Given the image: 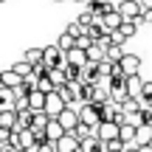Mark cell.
Wrapping results in <instances>:
<instances>
[{
  "label": "cell",
  "instance_id": "obj_13",
  "mask_svg": "<svg viewBox=\"0 0 152 152\" xmlns=\"http://www.w3.org/2000/svg\"><path fill=\"white\" fill-rule=\"evenodd\" d=\"M65 135V130H62V124L56 118H51L48 124H45V138H48V141H59V138Z\"/></svg>",
  "mask_w": 152,
  "mask_h": 152
},
{
  "label": "cell",
  "instance_id": "obj_36",
  "mask_svg": "<svg viewBox=\"0 0 152 152\" xmlns=\"http://www.w3.org/2000/svg\"><path fill=\"white\" fill-rule=\"evenodd\" d=\"M138 99H152V82H144V87H141V96Z\"/></svg>",
  "mask_w": 152,
  "mask_h": 152
},
{
  "label": "cell",
  "instance_id": "obj_8",
  "mask_svg": "<svg viewBox=\"0 0 152 152\" xmlns=\"http://www.w3.org/2000/svg\"><path fill=\"white\" fill-rule=\"evenodd\" d=\"M118 65H121V71H124L127 76H135L138 71H141V56L138 54H124Z\"/></svg>",
  "mask_w": 152,
  "mask_h": 152
},
{
  "label": "cell",
  "instance_id": "obj_2",
  "mask_svg": "<svg viewBox=\"0 0 152 152\" xmlns=\"http://www.w3.org/2000/svg\"><path fill=\"white\" fill-rule=\"evenodd\" d=\"M79 121L96 130V127L102 124V115H99V107H96V104H82V107H79Z\"/></svg>",
  "mask_w": 152,
  "mask_h": 152
},
{
  "label": "cell",
  "instance_id": "obj_28",
  "mask_svg": "<svg viewBox=\"0 0 152 152\" xmlns=\"http://www.w3.org/2000/svg\"><path fill=\"white\" fill-rule=\"evenodd\" d=\"M73 135L79 138V141H85V138L93 135V127H87V124H82V121H79V124H76V130H73Z\"/></svg>",
  "mask_w": 152,
  "mask_h": 152
},
{
  "label": "cell",
  "instance_id": "obj_1",
  "mask_svg": "<svg viewBox=\"0 0 152 152\" xmlns=\"http://www.w3.org/2000/svg\"><path fill=\"white\" fill-rule=\"evenodd\" d=\"M118 132H121V127L115 124V121H102V124L96 127V130H93V135L99 138V141H113V138H118Z\"/></svg>",
  "mask_w": 152,
  "mask_h": 152
},
{
  "label": "cell",
  "instance_id": "obj_16",
  "mask_svg": "<svg viewBox=\"0 0 152 152\" xmlns=\"http://www.w3.org/2000/svg\"><path fill=\"white\" fill-rule=\"evenodd\" d=\"M104 56H107V51H104L102 45H96V42H93L90 48H87V62H93V65H99Z\"/></svg>",
  "mask_w": 152,
  "mask_h": 152
},
{
  "label": "cell",
  "instance_id": "obj_34",
  "mask_svg": "<svg viewBox=\"0 0 152 152\" xmlns=\"http://www.w3.org/2000/svg\"><path fill=\"white\" fill-rule=\"evenodd\" d=\"M37 152H56V141H42V144H37Z\"/></svg>",
  "mask_w": 152,
  "mask_h": 152
},
{
  "label": "cell",
  "instance_id": "obj_3",
  "mask_svg": "<svg viewBox=\"0 0 152 152\" xmlns=\"http://www.w3.org/2000/svg\"><path fill=\"white\" fill-rule=\"evenodd\" d=\"M42 62L48 68H59V65H65V51H59V45H48V48H42Z\"/></svg>",
  "mask_w": 152,
  "mask_h": 152
},
{
  "label": "cell",
  "instance_id": "obj_7",
  "mask_svg": "<svg viewBox=\"0 0 152 152\" xmlns=\"http://www.w3.org/2000/svg\"><path fill=\"white\" fill-rule=\"evenodd\" d=\"M56 152H82V141L73 132H65V135L56 141Z\"/></svg>",
  "mask_w": 152,
  "mask_h": 152
},
{
  "label": "cell",
  "instance_id": "obj_12",
  "mask_svg": "<svg viewBox=\"0 0 152 152\" xmlns=\"http://www.w3.org/2000/svg\"><path fill=\"white\" fill-rule=\"evenodd\" d=\"M135 144H138V147H147V144H152V124L135 127Z\"/></svg>",
  "mask_w": 152,
  "mask_h": 152
},
{
  "label": "cell",
  "instance_id": "obj_41",
  "mask_svg": "<svg viewBox=\"0 0 152 152\" xmlns=\"http://www.w3.org/2000/svg\"><path fill=\"white\" fill-rule=\"evenodd\" d=\"M54 3H62V0H54Z\"/></svg>",
  "mask_w": 152,
  "mask_h": 152
},
{
  "label": "cell",
  "instance_id": "obj_18",
  "mask_svg": "<svg viewBox=\"0 0 152 152\" xmlns=\"http://www.w3.org/2000/svg\"><path fill=\"white\" fill-rule=\"evenodd\" d=\"M14 124H17V113H14V110H3V113H0V127L14 130Z\"/></svg>",
  "mask_w": 152,
  "mask_h": 152
},
{
  "label": "cell",
  "instance_id": "obj_5",
  "mask_svg": "<svg viewBox=\"0 0 152 152\" xmlns=\"http://www.w3.org/2000/svg\"><path fill=\"white\" fill-rule=\"evenodd\" d=\"M115 9H118V14L124 17V20H138V17H141V11H144V6L138 3V0H121Z\"/></svg>",
  "mask_w": 152,
  "mask_h": 152
},
{
  "label": "cell",
  "instance_id": "obj_21",
  "mask_svg": "<svg viewBox=\"0 0 152 152\" xmlns=\"http://www.w3.org/2000/svg\"><path fill=\"white\" fill-rule=\"evenodd\" d=\"M118 138H121L124 144H135V127H132V124H121Z\"/></svg>",
  "mask_w": 152,
  "mask_h": 152
},
{
  "label": "cell",
  "instance_id": "obj_38",
  "mask_svg": "<svg viewBox=\"0 0 152 152\" xmlns=\"http://www.w3.org/2000/svg\"><path fill=\"white\" fill-rule=\"evenodd\" d=\"M124 152H138V144H127V149Z\"/></svg>",
  "mask_w": 152,
  "mask_h": 152
},
{
  "label": "cell",
  "instance_id": "obj_39",
  "mask_svg": "<svg viewBox=\"0 0 152 152\" xmlns=\"http://www.w3.org/2000/svg\"><path fill=\"white\" fill-rule=\"evenodd\" d=\"M138 3H141L144 9H152V0H138Z\"/></svg>",
  "mask_w": 152,
  "mask_h": 152
},
{
  "label": "cell",
  "instance_id": "obj_10",
  "mask_svg": "<svg viewBox=\"0 0 152 152\" xmlns=\"http://www.w3.org/2000/svg\"><path fill=\"white\" fill-rule=\"evenodd\" d=\"M65 62H68V65H73V68H85V65H87V51L71 48V51L65 54Z\"/></svg>",
  "mask_w": 152,
  "mask_h": 152
},
{
  "label": "cell",
  "instance_id": "obj_23",
  "mask_svg": "<svg viewBox=\"0 0 152 152\" xmlns=\"http://www.w3.org/2000/svg\"><path fill=\"white\" fill-rule=\"evenodd\" d=\"M138 110H141V99H127V102L124 104H121V113H124V115H130V113H138Z\"/></svg>",
  "mask_w": 152,
  "mask_h": 152
},
{
  "label": "cell",
  "instance_id": "obj_42",
  "mask_svg": "<svg viewBox=\"0 0 152 152\" xmlns=\"http://www.w3.org/2000/svg\"><path fill=\"white\" fill-rule=\"evenodd\" d=\"M0 3H3V0H0Z\"/></svg>",
  "mask_w": 152,
  "mask_h": 152
},
{
  "label": "cell",
  "instance_id": "obj_22",
  "mask_svg": "<svg viewBox=\"0 0 152 152\" xmlns=\"http://www.w3.org/2000/svg\"><path fill=\"white\" fill-rule=\"evenodd\" d=\"M51 82H54V87H65L68 85V76L65 73H62V68H51Z\"/></svg>",
  "mask_w": 152,
  "mask_h": 152
},
{
  "label": "cell",
  "instance_id": "obj_27",
  "mask_svg": "<svg viewBox=\"0 0 152 152\" xmlns=\"http://www.w3.org/2000/svg\"><path fill=\"white\" fill-rule=\"evenodd\" d=\"M37 90H42L45 96L56 90V87H54V82H51V76H42V79H37Z\"/></svg>",
  "mask_w": 152,
  "mask_h": 152
},
{
  "label": "cell",
  "instance_id": "obj_31",
  "mask_svg": "<svg viewBox=\"0 0 152 152\" xmlns=\"http://www.w3.org/2000/svg\"><path fill=\"white\" fill-rule=\"evenodd\" d=\"M90 45H93V37H90V34H82V37H76V48H82V51H87V48H90Z\"/></svg>",
  "mask_w": 152,
  "mask_h": 152
},
{
  "label": "cell",
  "instance_id": "obj_40",
  "mask_svg": "<svg viewBox=\"0 0 152 152\" xmlns=\"http://www.w3.org/2000/svg\"><path fill=\"white\" fill-rule=\"evenodd\" d=\"M0 85H3V71H0Z\"/></svg>",
  "mask_w": 152,
  "mask_h": 152
},
{
  "label": "cell",
  "instance_id": "obj_33",
  "mask_svg": "<svg viewBox=\"0 0 152 152\" xmlns=\"http://www.w3.org/2000/svg\"><path fill=\"white\" fill-rule=\"evenodd\" d=\"M65 31H68V34H71V37L76 39V37H82V34H85V28H82V26H79V23H71V26H68V28H65Z\"/></svg>",
  "mask_w": 152,
  "mask_h": 152
},
{
  "label": "cell",
  "instance_id": "obj_17",
  "mask_svg": "<svg viewBox=\"0 0 152 152\" xmlns=\"http://www.w3.org/2000/svg\"><path fill=\"white\" fill-rule=\"evenodd\" d=\"M3 85H6V87H11V90H17V87L23 85V76H20V73H14V71H3Z\"/></svg>",
  "mask_w": 152,
  "mask_h": 152
},
{
  "label": "cell",
  "instance_id": "obj_35",
  "mask_svg": "<svg viewBox=\"0 0 152 152\" xmlns=\"http://www.w3.org/2000/svg\"><path fill=\"white\" fill-rule=\"evenodd\" d=\"M110 42H113V45H124V42H127V37H124L121 31H110Z\"/></svg>",
  "mask_w": 152,
  "mask_h": 152
},
{
  "label": "cell",
  "instance_id": "obj_26",
  "mask_svg": "<svg viewBox=\"0 0 152 152\" xmlns=\"http://www.w3.org/2000/svg\"><path fill=\"white\" fill-rule=\"evenodd\" d=\"M121 56H124V48H121V45H110L104 59H110V62H121Z\"/></svg>",
  "mask_w": 152,
  "mask_h": 152
},
{
  "label": "cell",
  "instance_id": "obj_37",
  "mask_svg": "<svg viewBox=\"0 0 152 152\" xmlns=\"http://www.w3.org/2000/svg\"><path fill=\"white\" fill-rule=\"evenodd\" d=\"M138 23H152V9H144L141 17H138Z\"/></svg>",
  "mask_w": 152,
  "mask_h": 152
},
{
  "label": "cell",
  "instance_id": "obj_4",
  "mask_svg": "<svg viewBox=\"0 0 152 152\" xmlns=\"http://www.w3.org/2000/svg\"><path fill=\"white\" fill-rule=\"evenodd\" d=\"M56 121L62 124V130H65V132H73L76 124H79V107H65L59 115H56Z\"/></svg>",
  "mask_w": 152,
  "mask_h": 152
},
{
  "label": "cell",
  "instance_id": "obj_32",
  "mask_svg": "<svg viewBox=\"0 0 152 152\" xmlns=\"http://www.w3.org/2000/svg\"><path fill=\"white\" fill-rule=\"evenodd\" d=\"M51 73V68L45 65V62H37V65H34V76H37V79H42V76H48Z\"/></svg>",
  "mask_w": 152,
  "mask_h": 152
},
{
  "label": "cell",
  "instance_id": "obj_24",
  "mask_svg": "<svg viewBox=\"0 0 152 152\" xmlns=\"http://www.w3.org/2000/svg\"><path fill=\"white\" fill-rule=\"evenodd\" d=\"M76 23H79V26H82V28H85V31H87V28H90L93 23H96V14H93L90 9H85V11H82V14H79V20H76Z\"/></svg>",
  "mask_w": 152,
  "mask_h": 152
},
{
  "label": "cell",
  "instance_id": "obj_14",
  "mask_svg": "<svg viewBox=\"0 0 152 152\" xmlns=\"http://www.w3.org/2000/svg\"><path fill=\"white\" fill-rule=\"evenodd\" d=\"M141 87H144V79H141V76H127V93H130V96L132 99H138V96H141Z\"/></svg>",
  "mask_w": 152,
  "mask_h": 152
},
{
  "label": "cell",
  "instance_id": "obj_30",
  "mask_svg": "<svg viewBox=\"0 0 152 152\" xmlns=\"http://www.w3.org/2000/svg\"><path fill=\"white\" fill-rule=\"evenodd\" d=\"M26 62H31V65L42 62V48H28L26 51Z\"/></svg>",
  "mask_w": 152,
  "mask_h": 152
},
{
  "label": "cell",
  "instance_id": "obj_20",
  "mask_svg": "<svg viewBox=\"0 0 152 152\" xmlns=\"http://www.w3.org/2000/svg\"><path fill=\"white\" fill-rule=\"evenodd\" d=\"M56 45H59V51H65V54H68L71 48H76V39H73L68 31H62V34H59V39H56Z\"/></svg>",
  "mask_w": 152,
  "mask_h": 152
},
{
  "label": "cell",
  "instance_id": "obj_9",
  "mask_svg": "<svg viewBox=\"0 0 152 152\" xmlns=\"http://www.w3.org/2000/svg\"><path fill=\"white\" fill-rule=\"evenodd\" d=\"M121 23H124V17L118 14V9L107 11V14L102 17V26H104V31H118V28H121Z\"/></svg>",
  "mask_w": 152,
  "mask_h": 152
},
{
  "label": "cell",
  "instance_id": "obj_29",
  "mask_svg": "<svg viewBox=\"0 0 152 152\" xmlns=\"http://www.w3.org/2000/svg\"><path fill=\"white\" fill-rule=\"evenodd\" d=\"M124 149H127V144L121 141V138H113V141L104 144V152H124Z\"/></svg>",
  "mask_w": 152,
  "mask_h": 152
},
{
  "label": "cell",
  "instance_id": "obj_19",
  "mask_svg": "<svg viewBox=\"0 0 152 152\" xmlns=\"http://www.w3.org/2000/svg\"><path fill=\"white\" fill-rule=\"evenodd\" d=\"M11 71H14V73H20L23 79H28V76H34V65H31V62H26V59H23V62H17V65L11 68ZM34 79H37V76H34Z\"/></svg>",
  "mask_w": 152,
  "mask_h": 152
},
{
  "label": "cell",
  "instance_id": "obj_25",
  "mask_svg": "<svg viewBox=\"0 0 152 152\" xmlns=\"http://www.w3.org/2000/svg\"><path fill=\"white\" fill-rule=\"evenodd\" d=\"M118 31L124 34L127 39H130V37H135V31H138V23H135V20H124V23H121V28H118Z\"/></svg>",
  "mask_w": 152,
  "mask_h": 152
},
{
  "label": "cell",
  "instance_id": "obj_15",
  "mask_svg": "<svg viewBox=\"0 0 152 152\" xmlns=\"http://www.w3.org/2000/svg\"><path fill=\"white\" fill-rule=\"evenodd\" d=\"M82 152H104V141H99L96 135L85 138V141H82Z\"/></svg>",
  "mask_w": 152,
  "mask_h": 152
},
{
  "label": "cell",
  "instance_id": "obj_6",
  "mask_svg": "<svg viewBox=\"0 0 152 152\" xmlns=\"http://www.w3.org/2000/svg\"><path fill=\"white\" fill-rule=\"evenodd\" d=\"M65 107H68V104L62 102V96H59V93H56V90L45 96V113H48L51 118H56V115H59V113H62V110H65Z\"/></svg>",
  "mask_w": 152,
  "mask_h": 152
},
{
  "label": "cell",
  "instance_id": "obj_11",
  "mask_svg": "<svg viewBox=\"0 0 152 152\" xmlns=\"http://www.w3.org/2000/svg\"><path fill=\"white\" fill-rule=\"evenodd\" d=\"M28 107H31V113H45V93L31 90L28 93Z\"/></svg>",
  "mask_w": 152,
  "mask_h": 152
}]
</instances>
